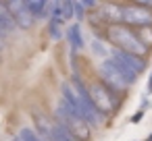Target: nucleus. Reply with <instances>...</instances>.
Returning a JSON list of instances; mask_svg holds the SVG:
<instances>
[{
  "mask_svg": "<svg viewBox=\"0 0 152 141\" xmlns=\"http://www.w3.org/2000/svg\"><path fill=\"white\" fill-rule=\"evenodd\" d=\"M63 100L90 124V127H98V124H102V118L104 116H100L98 114V110L92 106V102H90V98L86 95V89H83V83L77 79V77H73V79H69V81H65L63 83Z\"/></svg>",
  "mask_w": 152,
  "mask_h": 141,
  "instance_id": "obj_1",
  "label": "nucleus"
},
{
  "mask_svg": "<svg viewBox=\"0 0 152 141\" xmlns=\"http://www.w3.org/2000/svg\"><path fill=\"white\" fill-rule=\"evenodd\" d=\"M104 35H106V44L113 46V50L117 52H123V54H129V56H137V58H144L148 56V48L137 40L135 35V29L123 25V23H115V25H106L104 27Z\"/></svg>",
  "mask_w": 152,
  "mask_h": 141,
  "instance_id": "obj_2",
  "label": "nucleus"
},
{
  "mask_svg": "<svg viewBox=\"0 0 152 141\" xmlns=\"http://www.w3.org/2000/svg\"><path fill=\"white\" fill-rule=\"evenodd\" d=\"M96 73H98V81L106 85L113 93H127V89L137 81V77L115 58L100 60L96 64Z\"/></svg>",
  "mask_w": 152,
  "mask_h": 141,
  "instance_id": "obj_3",
  "label": "nucleus"
},
{
  "mask_svg": "<svg viewBox=\"0 0 152 141\" xmlns=\"http://www.w3.org/2000/svg\"><path fill=\"white\" fill-rule=\"evenodd\" d=\"M54 118L58 120V124L71 135L73 141H90L92 137V127L63 100L58 98L56 106H54Z\"/></svg>",
  "mask_w": 152,
  "mask_h": 141,
  "instance_id": "obj_4",
  "label": "nucleus"
},
{
  "mask_svg": "<svg viewBox=\"0 0 152 141\" xmlns=\"http://www.w3.org/2000/svg\"><path fill=\"white\" fill-rule=\"evenodd\" d=\"M83 89H86V95L90 98L92 106L98 110L100 116H110L117 108H119V98L117 93H113L106 85H102L98 79L96 81H90L88 85L83 83Z\"/></svg>",
  "mask_w": 152,
  "mask_h": 141,
  "instance_id": "obj_5",
  "label": "nucleus"
},
{
  "mask_svg": "<svg viewBox=\"0 0 152 141\" xmlns=\"http://www.w3.org/2000/svg\"><path fill=\"white\" fill-rule=\"evenodd\" d=\"M31 118H34V124H36V133L42 135L44 139H48V141H73L71 135L58 124V120L54 116H48L42 110H34Z\"/></svg>",
  "mask_w": 152,
  "mask_h": 141,
  "instance_id": "obj_6",
  "label": "nucleus"
},
{
  "mask_svg": "<svg viewBox=\"0 0 152 141\" xmlns=\"http://www.w3.org/2000/svg\"><path fill=\"white\" fill-rule=\"evenodd\" d=\"M121 23L127 27H146L152 25V9L144 2L121 7Z\"/></svg>",
  "mask_w": 152,
  "mask_h": 141,
  "instance_id": "obj_7",
  "label": "nucleus"
},
{
  "mask_svg": "<svg viewBox=\"0 0 152 141\" xmlns=\"http://www.w3.org/2000/svg\"><path fill=\"white\" fill-rule=\"evenodd\" d=\"M4 9L13 21L15 27H21V29H31L36 25V19L31 17L29 9L25 2H21V0H13V2H4Z\"/></svg>",
  "mask_w": 152,
  "mask_h": 141,
  "instance_id": "obj_8",
  "label": "nucleus"
},
{
  "mask_svg": "<svg viewBox=\"0 0 152 141\" xmlns=\"http://www.w3.org/2000/svg\"><path fill=\"white\" fill-rule=\"evenodd\" d=\"M110 58H115V60H119L123 67H127L135 77H140L144 71H146V60L144 58H137V56H129V54H123V52H113V56Z\"/></svg>",
  "mask_w": 152,
  "mask_h": 141,
  "instance_id": "obj_9",
  "label": "nucleus"
},
{
  "mask_svg": "<svg viewBox=\"0 0 152 141\" xmlns=\"http://www.w3.org/2000/svg\"><path fill=\"white\" fill-rule=\"evenodd\" d=\"M65 31H67V40H69V46H71L73 50H83V48H86V40H83L81 27H79L77 23L69 25V27H67Z\"/></svg>",
  "mask_w": 152,
  "mask_h": 141,
  "instance_id": "obj_10",
  "label": "nucleus"
},
{
  "mask_svg": "<svg viewBox=\"0 0 152 141\" xmlns=\"http://www.w3.org/2000/svg\"><path fill=\"white\" fill-rule=\"evenodd\" d=\"M100 17H102V21H106V25L121 23V7L119 4H104L100 9Z\"/></svg>",
  "mask_w": 152,
  "mask_h": 141,
  "instance_id": "obj_11",
  "label": "nucleus"
},
{
  "mask_svg": "<svg viewBox=\"0 0 152 141\" xmlns=\"http://www.w3.org/2000/svg\"><path fill=\"white\" fill-rule=\"evenodd\" d=\"M113 52H115V50H113L104 40H98V38L92 40V54H94V56H100L102 60H108V58L113 56Z\"/></svg>",
  "mask_w": 152,
  "mask_h": 141,
  "instance_id": "obj_12",
  "label": "nucleus"
},
{
  "mask_svg": "<svg viewBox=\"0 0 152 141\" xmlns=\"http://www.w3.org/2000/svg\"><path fill=\"white\" fill-rule=\"evenodd\" d=\"M135 35H137V40L150 50L152 48V25H146V27H137L135 29Z\"/></svg>",
  "mask_w": 152,
  "mask_h": 141,
  "instance_id": "obj_13",
  "label": "nucleus"
},
{
  "mask_svg": "<svg viewBox=\"0 0 152 141\" xmlns=\"http://www.w3.org/2000/svg\"><path fill=\"white\" fill-rule=\"evenodd\" d=\"M63 21L61 19H50V25H48V31H50V38H54V40H58L61 35H63Z\"/></svg>",
  "mask_w": 152,
  "mask_h": 141,
  "instance_id": "obj_14",
  "label": "nucleus"
},
{
  "mask_svg": "<svg viewBox=\"0 0 152 141\" xmlns=\"http://www.w3.org/2000/svg\"><path fill=\"white\" fill-rule=\"evenodd\" d=\"M19 139L21 141H38V135H36L34 129H23L21 135H19Z\"/></svg>",
  "mask_w": 152,
  "mask_h": 141,
  "instance_id": "obj_15",
  "label": "nucleus"
},
{
  "mask_svg": "<svg viewBox=\"0 0 152 141\" xmlns=\"http://www.w3.org/2000/svg\"><path fill=\"white\" fill-rule=\"evenodd\" d=\"M148 91H152V73H150V81H148Z\"/></svg>",
  "mask_w": 152,
  "mask_h": 141,
  "instance_id": "obj_16",
  "label": "nucleus"
},
{
  "mask_svg": "<svg viewBox=\"0 0 152 141\" xmlns=\"http://www.w3.org/2000/svg\"><path fill=\"white\" fill-rule=\"evenodd\" d=\"M0 35H2V33H0Z\"/></svg>",
  "mask_w": 152,
  "mask_h": 141,
  "instance_id": "obj_17",
  "label": "nucleus"
}]
</instances>
